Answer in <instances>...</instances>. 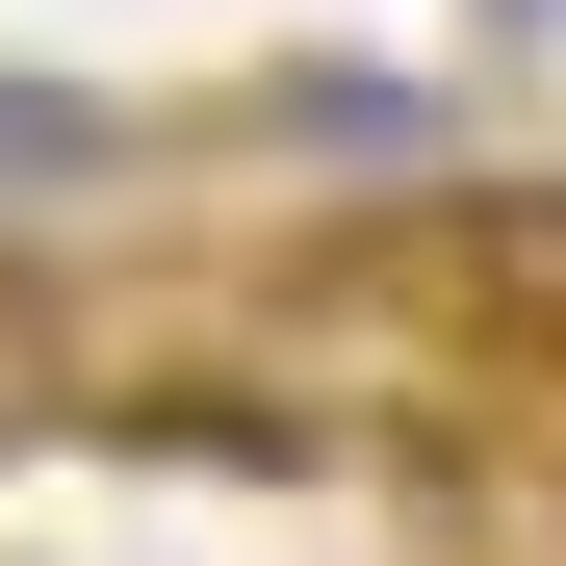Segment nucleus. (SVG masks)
Listing matches in <instances>:
<instances>
[{"instance_id":"f257e3e1","label":"nucleus","mask_w":566,"mask_h":566,"mask_svg":"<svg viewBox=\"0 0 566 566\" xmlns=\"http://www.w3.org/2000/svg\"><path fill=\"white\" fill-rule=\"evenodd\" d=\"M27 387H52V283L0 258V412H27Z\"/></svg>"}]
</instances>
